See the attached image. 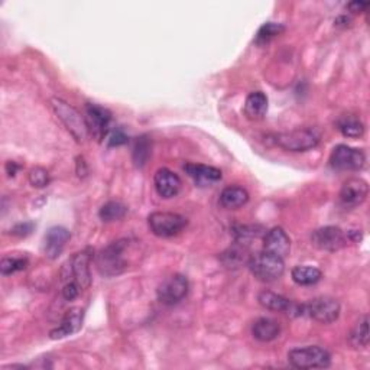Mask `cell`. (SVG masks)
Returning a JSON list of instances; mask_svg holds the SVG:
<instances>
[{"label":"cell","instance_id":"cell-1","mask_svg":"<svg viewBox=\"0 0 370 370\" xmlns=\"http://www.w3.org/2000/svg\"><path fill=\"white\" fill-rule=\"evenodd\" d=\"M128 240H118L106 246L96 258V265L103 276H118L128 268L125 252L128 249Z\"/></svg>","mask_w":370,"mask_h":370},{"label":"cell","instance_id":"cell-2","mask_svg":"<svg viewBox=\"0 0 370 370\" xmlns=\"http://www.w3.org/2000/svg\"><path fill=\"white\" fill-rule=\"evenodd\" d=\"M247 266L253 276L262 282L278 281L285 272L284 259L276 258L266 252H261L249 256Z\"/></svg>","mask_w":370,"mask_h":370},{"label":"cell","instance_id":"cell-3","mask_svg":"<svg viewBox=\"0 0 370 370\" xmlns=\"http://www.w3.org/2000/svg\"><path fill=\"white\" fill-rule=\"evenodd\" d=\"M51 106L57 114V118L61 121L65 129L71 133L76 141L84 142L88 136V129L81 113L76 107L58 97H54L51 100Z\"/></svg>","mask_w":370,"mask_h":370},{"label":"cell","instance_id":"cell-4","mask_svg":"<svg viewBox=\"0 0 370 370\" xmlns=\"http://www.w3.org/2000/svg\"><path fill=\"white\" fill-rule=\"evenodd\" d=\"M288 362L296 369H324L331 364V355L320 345L296 347L289 350Z\"/></svg>","mask_w":370,"mask_h":370},{"label":"cell","instance_id":"cell-5","mask_svg":"<svg viewBox=\"0 0 370 370\" xmlns=\"http://www.w3.org/2000/svg\"><path fill=\"white\" fill-rule=\"evenodd\" d=\"M275 144L288 152H307L320 144V135L313 129H295L278 133Z\"/></svg>","mask_w":370,"mask_h":370},{"label":"cell","instance_id":"cell-6","mask_svg":"<svg viewBox=\"0 0 370 370\" xmlns=\"http://www.w3.org/2000/svg\"><path fill=\"white\" fill-rule=\"evenodd\" d=\"M189 221L184 216L170 212H155L148 217V226L158 238H172L187 227Z\"/></svg>","mask_w":370,"mask_h":370},{"label":"cell","instance_id":"cell-7","mask_svg":"<svg viewBox=\"0 0 370 370\" xmlns=\"http://www.w3.org/2000/svg\"><path fill=\"white\" fill-rule=\"evenodd\" d=\"M340 303L331 296H317L303 304V315H307L321 324H331L340 317Z\"/></svg>","mask_w":370,"mask_h":370},{"label":"cell","instance_id":"cell-8","mask_svg":"<svg viewBox=\"0 0 370 370\" xmlns=\"http://www.w3.org/2000/svg\"><path fill=\"white\" fill-rule=\"evenodd\" d=\"M189 291H190V282L187 280V276H184L181 273H174L162 281V284L158 287L156 295L160 304L171 307L181 303V301L187 296Z\"/></svg>","mask_w":370,"mask_h":370},{"label":"cell","instance_id":"cell-9","mask_svg":"<svg viewBox=\"0 0 370 370\" xmlns=\"http://www.w3.org/2000/svg\"><path fill=\"white\" fill-rule=\"evenodd\" d=\"M330 167L336 171H360L364 167L366 155L362 149L337 145L330 155Z\"/></svg>","mask_w":370,"mask_h":370},{"label":"cell","instance_id":"cell-10","mask_svg":"<svg viewBox=\"0 0 370 370\" xmlns=\"http://www.w3.org/2000/svg\"><path fill=\"white\" fill-rule=\"evenodd\" d=\"M84 119L87 123L88 135L92 136V139H96L97 142L103 141L109 132V126L111 122V113L103 106L88 103L85 104V113Z\"/></svg>","mask_w":370,"mask_h":370},{"label":"cell","instance_id":"cell-11","mask_svg":"<svg viewBox=\"0 0 370 370\" xmlns=\"http://www.w3.org/2000/svg\"><path fill=\"white\" fill-rule=\"evenodd\" d=\"M311 242L317 249L324 252H337L349 243L345 231L337 226H326L314 230Z\"/></svg>","mask_w":370,"mask_h":370},{"label":"cell","instance_id":"cell-12","mask_svg":"<svg viewBox=\"0 0 370 370\" xmlns=\"http://www.w3.org/2000/svg\"><path fill=\"white\" fill-rule=\"evenodd\" d=\"M369 196V185L362 178L347 179L340 190V203L344 208H356L362 205Z\"/></svg>","mask_w":370,"mask_h":370},{"label":"cell","instance_id":"cell-13","mask_svg":"<svg viewBox=\"0 0 370 370\" xmlns=\"http://www.w3.org/2000/svg\"><path fill=\"white\" fill-rule=\"evenodd\" d=\"M291 250V239L282 227H272L265 231L263 252L273 254L276 258L285 259Z\"/></svg>","mask_w":370,"mask_h":370},{"label":"cell","instance_id":"cell-14","mask_svg":"<svg viewBox=\"0 0 370 370\" xmlns=\"http://www.w3.org/2000/svg\"><path fill=\"white\" fill-rule=\"evenodd\" d=\"M258 301L263 308L269 311L284 313L288 315H303V306H296L291 299L272 291H262L258 296Z\"/></svg>","mask_w":370,"mask_h":370},{"label":"cell","instance_id":"cell-15","mask_svg":"<svg viewBox=\"0 0 370 370\" xmlns=\"http://www.w3.org/2000/svg\"><path fill=\"white\" fill-rule=\"evenodd\" d=\"M153 185L158 196L168 200L178 196L182 187V181L174 171L168 168H160L153 177Z\"/></svg>","mask_w":370,"mask_h":370},{"label":"cell","instance_id":"cell-16","mask_svg":"<svg viewBox=\"0 0 370 370\" xmlns=\"http://www.w3.org/2000/svg\"><path fill=\"white\" fill-rule=\"evenodd\" d=\"M71 238L68 228L62 226H54L48 231H46L45 239H43V252L45 256L48 259H57L62 253L67 242Z\"/></svg>","mask_w":370,"mask_h":370},{"label":"cell","instance_id":"cell-17","mask_svg":"<svg viewBox=\"0 0 370 370\" xmlns=\"http://www.w3.org/2000/svg\"><path fill=\"white\" fill-rule=\"evenodd\" d=\"M90 261L91 254L88 250L76 253L69 262V272H71L74 281L81 289H87L91 285V273H90Z\"/></svg>","mask_w":370,"mask_h":370},{"label":"cell","instance_id":"cell-18","mask_svg":"<svg viewBox=\"0 0 370 370\" xmlns=\"http://www.w3.org/2000/svg\"><path fill=\"white\" fill-rule=\"evenodd\" d=\"M182 168H184L185 174H187L190 178H193L194 182L197 185H201V187H205V185H212V184L221 179V171L214 168V167L187 162V164H184Z\"/></svg>","mask_w":370,"mask_h":370},{"label":"cell","instance_id":"cell-19","mask_svg":"<svg viewBox=\"0 0 370 370\" xmlns=\"http://www.w3.org/2000/svg\"><path fill=\"white\" fill-rule=\"evenodd\" d=\"M81 326H83V310L71 308L69 311H67V314L61 320L60 326L54 329L50 333V336L53 340H60L77 333L81 329Z\"/></svg>","mask_w":370,"mask_h":370},{"label":"cell","instance_id":"cell-20","mask_svg":"<svg viewBox=\"0 0 370 370\" xmlns=\"http://www.w3.org/2000/svg\"><path fill=\"white\" fill-rule=\"evenodd\" d=\"M268 111V97L262 91H253L245 102V114L249 121H262Z\"/></svg>","mask_w":370,"mask_h":370},{"label":"cell","instance_id":"cell-21","mask_svg":"<svg viewBox=\"0 0 370 370\" xmlns=\"http://www.w3.org/2000/svg\"><path fill=\"white\" fill-rule=\"evenodd\" d=\"M280 333H281L280 322L272 320V318H268V317L258 318L252 326L253 337L259 341H262V343H269V341L278 338L280 337Z\"/></svg>","mask_w":370,"mask_h":370},{"label":"cell","instance_id":"cell-22","mask_svg":"<svg viewBox=\"0 0 370 370\" xmlns=\"http://www.w3.org/2000/svg\"><path fill=\"white\" fill-rule=\"evenodd\" d=\"M249 201V193L243 187L238 185H230L226 187L220 194V204L227 210H236L243 207Z\"/></svg>","mask_w":370,"mask_h":370},{"label":"cell","instance_id":"cell-23","mask_svg":"<svg viewBox=\"0 0 370 370\" xmlns=\"http://www.w3.org/2000/svg\"><path fill=\"white\" fill-rule=\"evenodd\" d=\"M291 276H292V281L296 285L310 287V285H315L317 282H320V280L322 278V272L315 266L298 265L291 270Z\"/></svg>","mask_w":370,"mask_h":370},{"label":"cell","instance_id":"cell-24","mask_svg":"<svg viewBox=\"0 0 370 370\" xmlns=\"http://www.w3.org/2000/svg\"><path fill=\"white\" fill-rule=\"evenodd\" d=\"M337 129L345 137H362L364 135V125L356 114H344L337 121Z\"/></svg>","mask_w":370,"mask_h":370},{"label":"cell","instance_id":"cell-25","mask_svg":"<svg viewBox=\"0 0 370 370\" xmlns=\"http://www.w3.org/2000/svg\"><path fill=\"white\" fill-rule=\"evenodd\" d=\"M151 149H152V144H151V139L146 135H142L136 139L132 158L137 168H142L146 165V162L151 156Z\"/></svg>","mask_w":370,"mask_h":370},{"label":"cell","instance_id":"cell-26","mask_svg":"<svg viewBox=\"0 0 370 370\" xmlns=\"http://www.w3.org/2000/svg\"><path fill=\"white\" fill-rule=\"evenodd\" d=\"M128 213V207L121 201H107L99 210V217L104 223L122 220Z\"/></svg>","mask_w":370,"mask_h":370},{"label":"cell","instance_id":"cell-27","mask_svg":"<svg viewBox=\"0 0 370 370\" xmlns=\"http://www.w3.org/2000/svg\"><path fill=\"white\" fill-rule=\"evenodd\" d=\"M349 341L353 347H356V349H359V347L364 349V347L369 345V318L367 315H364L362 321L356 324V327L352 330L349 336Z\"/></svg>","mask_w":370,"mask_h":370},{"label":"cell","instance_id":"cell-28","mask_svg":"<svg viewBox=\"0 0 370 370\" xmlns=\"http://www.w3.org/2000/svg\"><path fill=\"white\" fill-rule=\"evenodd\" d=\"M285 31V27L281 25V23H275V22H268L265 25H262L254 36V43L258 45H266L269 43L273 38L280 36Z\"/></svg>","mask_w":370,"mask_h":370},{"label":"cell","instance_id":"cell-29","mask_svg":"<svg viewBox=\"0 0 370 370\" xmlns=\"http://www.w3.org/2000/svg\"><path fill=\"white\" fill-rule=\"evenodd\" d=\"M29 262L27 258H4L0 262V272L4 276H9L15 272L25 270L28 268Z\"/></svg>","mask_w":370,"mask_h":370},{"label":"cell","instance_id":"cell-30","mask_svg":"<svg viewBox=\"0 0 370 370\" xmlns=\"http://www.w3.org/2000/svg\"><path fill=\"white\" fill-rule=\"evenodd\" d=\"M233 233L236 238V243L245 245V243L250 242L253 238L261 236L263 231H262V227H259V226H238Z\"/></svg>","mask_w":370,"mask_h":370},{"label":"cell","instance_id":"cell-31","mask_svg":"<svg viewBox=\"0 0 370 370\" xmlns=\"http://www.w3.org/2000/svg\"><path fill=\"white\" fill-rule=\"evenodd\" d=\"M28 179H29V184L32 185V187L43 189V187H46V185L50 184V174L46 170H43L41 167H36V168H32L29 171Z\"/></svg>","mask_w":370,"mask_h":370},{"label":"cell","instance_id":"cell-32","mask_svg":"<svg viewBox=\"0 0 370 370\" xmlns=\"http://www.w3.org/2000/svg\"><path fill=\"white\" fill-rule=\"evenodd\" d=\"M129 141L128 135L125 133V130L122 128H116L114 130L110 132L109 137H107V145L114 148V146H123L126 145Z\"/></svg>","mask_w":370,"mask_h":370},{"label":"cell","instance_id":"cell-33","mask_svg":"<svg viewBox=\"0 0 370 370\" xmlns=\"http://www.w3.org/2000/svg\"><path fill=\"white\" fill-rule=\"evenodd\" d=\"M80 289L81 288L78 287V284L76 281H69L62 288V296H64L65 301H73V299H76L78 296Z\"/></svg>","mask_w":370,"mask_h":370},{"label":"cell","instance_id":"cell-34","mask_svg":"<svg viewBox=\"0 0 370 370\" xmlns=\"http://www.w3.org/2000/svg\"><path fill=\"white\" fill-rule=\"evenodd\" d=\"M32 230H34V223H19L11 230V233L18 238H27L28 235L32 233Z\"/></svg>","mask_w":370,"mask_h":370},{"label":"cell","instance_id":"cell-35","mask_svg":"<svg viewBox=\"0 0 370 370\" xmlns=\"http://www.w3.org/2000/svg\"><path fill=\"white\" fill-rule=\"evenodd\" d=\"M367 6H369V4H367V2H352V4L347 5V8H349V11H350V12H353V13L363 12V11H364Z\"/></svg>","mask_w":370,"mask_h":370},{"label":"cell","instance_id":"cell-36","mask_svg":"<svg viewBox=\"0 0 370 370\" xmlns=\"http://www.w3.org/2000/svg\"><path fill=\"white\" fill-rule=\"evenodd\" d=\"M19 168H20V167L16 164V162H13V160H8V162H6L5 170H6V174H8L9 177H15L16 172L19 171Z\"/></svg>","mask_w":370,"mask_h":370},{"label":"cell","instance_id":"cell-37","mask_svg":"<svg viewBox=\"0 0 370 370\" xmlns=\"http://www.w3.org/2000/svg\"><path fill=\"white\" fill-rule=\"evenodd\" d=\"M87 172H88V170H87L84 159L83 158H77V174H78V177H85Z\"/></svg>","mask_w":370,"mask_h":370}]
</instances>
